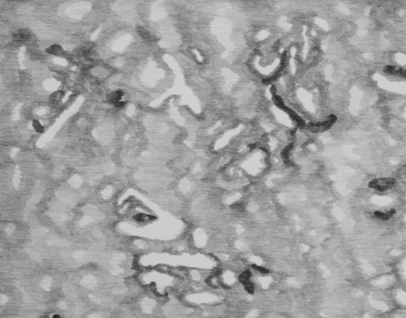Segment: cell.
Masks as SVG:
<instances>
[{
  "instance_id": "1",
  "label": "cell",
  "mask_w": 406,
  "mask_h": 318,
  "mask_svg": "<svg viewBox=\"0 0 406 318\" xmlns=\"http://www.w3.org/2000/svg\"><path fill=\"white\" fill-rule=\"evenodd\" d=\"M395 180L392 178H384L373 179L369 183V187L372 189L380 192L386 191L394 185Z\"/></svg>"
},
{
  "instance_id": "2",
  "label": "cell",
  "mask_w": 406,
  "mask_h": 318,
  "mask_svg": "<svg viewBox=\"0 0 406 318\" xmlns=\"http://www.w3.org/2000/svg\"><path fill=\"white\" fill-rule=\"evenodd\" d=\"M14 40L19 42H25L30 38V34L26 30H20L14 34Z\"/></svg>"
},
{
  "instance_id": "3",
  "label": "cell",
  "mask_w": 406,
  "mask_h": 318,
  "mask_svg": "<svg viewBox=\"0 0 406 318\" xmlns=\"http://www.w3.org/2000/svg\"><path fill=\"white\" fill-rule=\"evenodd\" d=\"M123 95H124V93H123L122 90H118L114 91V92H112L110 93V94L107 95L106 98H107L109 102H112V103L113 104L114 102H116L120 101V99H122Z\"/></svg>"
},
{
  "instance_id": "4",
  "label": "cell",
  "mask_w": 406,
  "mask_h": 318,
  "mask_svg": "<svg viewBox=\"0 0 406 318\" xmlns=\"http://www.w3.org/2000/svg\"><path fill=\"white\" fill-rule=\"evenodd\" d=\"M46 52L52 55H60V53H63V49L60 45L53 44L46 49Z\"/></svg>"
},
{
  "instance_id": "5",
  "label": "cell",
  "mask_w": 406,
  "mask_h": 318,
  "mask_svg": "<svg viewBox=\"0 0 406 318\" xmlns=\"http://www.w3.org/2000/svg\"><path fill=\"white\" fill-rule=\"evenodd\" d=\"M137 30H138L139 34L141 35V37H143L144 39L148 40H148L152 41V35H151L150 33L148 32V31H147L145 29H144V28L141 27V26H139V27L137 28Z\"/></svg>"
},
{
  "instance_id": "6",
  "label": "cell",
  "mask_w": 406,
  "mask_h": 318,
  "mask_svg": "<svg viewBox=\"0 0 406 318\" xmlns=\"http://www.w3.org/2000/svg\"><path fill=\"white\" fill-rule=\"evenodd\" d=\"M384 72H387L389 74H397V73H403L402 69H397L396 67L391 65H388L384 68Z\"/></svg>"
},
{
  "instance_id": "7",
  "label": "cell",
  "mask_w": 406,
  "mask_h": 318,
  "mask_svg": "<svg viewBox=\"0 0 406 318\" xmlns=\"http://www.w3.org/2000/svg\"><path fill=\"white\" fill-rule=\"evenodd\" d=\"M33 126L34 128L35 131L37 133H42L44 132V128L42 126L41 123L37 120H34L33 122Z\"/></svg>"
},
{
  "instance_id": "8",
  "label": "cell",
  "mask_w": 406,
  "mask_h": 318,
  "mask_svg": "<svg viewBox=\"0 0 406 318\" xmlns=\"http://www.w3.org/2000/svg\"><path fill=\"white\" fill-rule=\"evenodd\" d=\"M125 102L118 101V102H114V103H113V105H114L115 106H117V107H123V106H125Z\"/></svg>"
}]
</instances>
